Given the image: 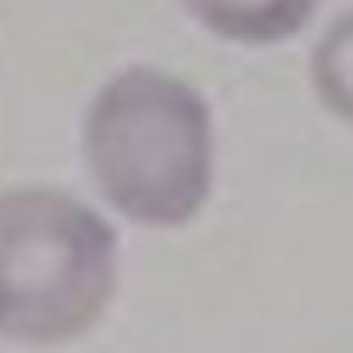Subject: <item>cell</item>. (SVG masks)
Returning a JSON list of instances; mask_svg holds the SVG:
<instances>
[{
  "instance_id": "1",
  "label": "cell",
  "mask_w": 353,
  "mask_h": 353,
  "mask_svg": "<svg viewBox=\"0 0 353 353\" xmlns=\"http://www.w3.org/2000/svg\"><path fill=\"white\" fill-rule=\"evenodd\" d=\"M83 156L120 214L142 225H184L212 192V112L181 78L125 70L86 109Z\"/></svg>"
},
{
  "instance_id": "2",
  "label": "cell",
  "mask_w": 353,
  "mask_h": 353,
  "mask_svg": "<svg viewBox=\"0 0 353 353\" xmlns=\"http://www.w3.org/2000/svg\"><path fill=\"white\" fill-rule=\"evenodd\" d=\"M117 236L61 190L0 192V336L56 345L90 331L114 298Z\"/></svg>"
},
{
  "instance_id": "3",
  "label": "cell",
  "mask_w": 353,
  "mask_h": 353,
  "mask_svg": "<svg viewBox=\"0 0 353 353\" xmlns=\"http://www.w3.org/2000/svg\"><path fill=\"white\" fill-rule=\"evenodd\" d=\"M181 3L203 28L223 39L273 45L295 37L312 20L320 0H181Z\"/></svg>"
},
{
  "instance_id": "4",
  "label": "cell",
  "mask_w": 353,
  "mask_h": 353,
  "mask_svg": "<svg viewBox=\"0 0 353 353\" xmlns=\"http://www.w3.org/2000/svg\"><path fill=\"white\" fill-rule=\"evenodd\" d=\"M312 81L323 106L353 125V12L342 14L317 42Z\"/></svg>"
}]
</instances>
